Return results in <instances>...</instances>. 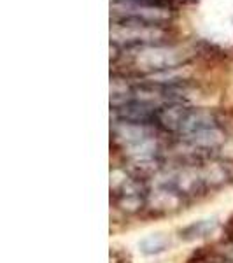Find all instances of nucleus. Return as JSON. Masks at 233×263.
I'll use <instances>...</instances> for the list:
<instances>
[{
    "label": "nucleus",
    "instance_id": "1",
    "mask_svg": "<svg viewBox=\"0 0 233 263\" xmlns=\"http://www.w3.org/2000/svg\"><path fill=\"white\" fill-rule=\"evenodd\" d=\"M126 4H141V6L147 7H160V6H168V0H126Z\"/></svg>",
    "mask_w": 233,
    "mask_h": 263
}]
</instances>
